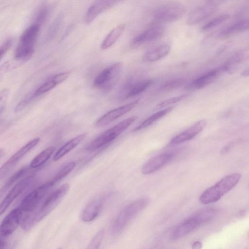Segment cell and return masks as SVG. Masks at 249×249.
Masks as SVG:
<instances>
[{
	"instance_id": "obj_29",
	"label": "cell",
	"mask_w": 249,
	"mask_h": 249,
	"mask_svg": "<svg viewBox=\"0 0 249 249\" xmlns=\"http://www.w3.org/2000/svg\"><path fill=\"white\" fill-rule=\"evenodd\" d=\"M54 151V147L50 146L46 148L32 160L30 164V167L32 168H38L44 164L52 155Z\"/></svg>"
},
{
	"instance_id": "obj_25",
	"label": "cell",
	"mask_w": 249,
	"mask_h": 249,
	"mask_svg": "<svg viewBox=\"0 0 249 249\" xmlns=\"http://www.w3.org/2000/svg\"><path fill=\"white\" fill-rule=\"evenodd\" d=\"M86 133L81 134L68 141L56 152L53 157V160L57 161L76 147L85 138Z\"/></svg>"
},
{
	"instance_id": "obj_18",
	"label": "cell",
	"mask_w": 249,
	"mask_h": 249,
	"mask_svg": "<svg viewBox=\"0 0 249 249\" xmlns=\"http://www.w3.org/2000/svg\"><path fill=\"white\" fill-rule=\"evenodd\" d=\"M173 157L171 153H164L155 156L142 166V173L144 175L151 174L163 167L169 162Z\"/></svg>"
},
{
	"instance_id": "obj_12",
	"label": "cell",
	"mask_w": 249,
	"mask_h": 249,
	"mask_svg": "<svg viewBox=\"0 0 249 249\" xmlns=\"http://www.w3.org/2000/svg\"><path fill=\"white\" fill-rule=\"evenodd\" d=\"M40 140L39 138H35L15 153L1 166L0 168V178L2 179L17 162L35 147L39 143Z\"/></svg>"
},
{
	"instance_id": "obj_19",
	"label": "cell",
	"mask_w": 249,
	"mask_h": 249,
	"mask_svg": "<svg viewBox=\"0 0 249 249\" xmlns=\"http://www.w3.org/2000/svg\"><path fill=\"white\" fill-rule=\"evenodd\" d=\"M151 80H144L133 83L130 80L126 82L122 91L120 96L123 98H128L136 96L143 92L152 83Z\"/></svg>"
},
{
	"instance_id": "obj_28",
	"label": "cell",
	"mask_w": 249,
	"mask_h": 249,
	"mask_svg": "<svg viewBox=\"0 0 249 249\" xmlns=\"http://www.w3.org/2000/svg\"><path fill=\"white\" fill-rule=\"evenodd\" d=\"M75 161H69L63 164L49 181L53 186L68 175L75 167Z\"/></svg>"
},
{
	"instance_id": "obj_13",
	"label": "cell",
	"mask_w": 249,
	"mask_h": 249,
	"mask_svg": "<svg viewBox=\"0 0 249 249\" xmlns=\"http://www.w3.org/2000/svg\"><path fill=\"white\" fill-rule=\"evenodd\" d=\"M223 72H226V71L222 65L220 67L211 70L196 78L186 86V89L194 90L204 88L213 83Z\"/></svg>"
},
{
	"instance_id": "obj_6",
	"label": "cell",
	"mask_w": 249,
	"mask_h": 249,
	"mask_svg": "<svg viewBox=\"0 0 249 249\" xmlns=\"http://www.w3.org/2000/svg\"><path fill=\"white\" fill-rule=\"evenodd\" d=\"M149 199L147 197L138 199L126 206L118 214L111 228L113 234L120 233L129 222L149 204Z\"/></svg>"
},
{
	"instance_id": "obj_43",
	"label": "cell",
	"mask_w": 249,
	"mask_h": 249,
	"mask_svg": "<svg viewBox=\"0 0 249 249\" xmlns=\"http://www.w3.org/2000/svg\"><path fill=\"white\" fill-rule=\"evenodd\" d=\"M241 75L243 76H249V66L242 71Z\"/></svg>"
},
{
	"instance_id": "obj_39",
	"label": "cell",
	"mask_w": 249,
	"mask_h": 249,
	"mask_svg": "<svg viewBox=\"0 0 249 249\" xmlns=\"http://www.w3.org/2000/svg\"><path fill=\"white\" fill-rule=\"evenodd\" d=\"M8 95L7 90L6 89H4L3 91H1L0 93V114H1L2 112L3 111V108L4 107V104H5V101L7 99V96Z\"/></svg>"
},
{
	"instance_id": "obj_17",
	"label": "cell",
	"mask_w": 249,
	"mask_h": 249,
	"mask_svg": "<svg viewBox=\"0 0 249 249\" xmlns=\"http://www.w3.org/2000/svg\"><path fill=\"white\" fill-rule=\"evenodd\" d=\"M206 124V122L204 120L197 121L187 129L173 138L170 142V144H178L193 139L203 129Z\"/></svg>"
},
{
	"instance_id": "obj_35",
	"label": "cell",
	"mask_w": 249,
	"mask_h": 249,
	"mask_svg": "<svg viewBox=\"0 0 249 249\" xmlns=\"http://www.w3.org/2000/svg\"><path fill=\"white\" fill-rule=\"evenodd\" d=\"M49 12V10L48 6H43L41 7L35 16L34 23L41 26L42 23L46 20Z\"/></svg>"
},
{
	"instance_id": "obj_15",
	"label": "cell",
	"mask_w": 249,
	"mask_h": 249,
	"mask_svg": "<svg viewBox=\"0 0 249 249\" xmlns=\"http://www.w3.org/2000/svg\"><path fill=\"white\" fill-rule=\"evenodd\" d=\"M164 33V28L160 26L151 27L136 36L131 42V46L136 48L141 45L160 38Z\"/></svg>"
},
{
	"instance_id": "obj_14",
	"label": "cell",
	"mask_w": 249,
	"mask_h": 249,
	"mask_svg": "<svg viewBox=\"0 0 249 249\" xmlns=\"http://www.w3.org/2000/svg\"><path fill=\"white\" fill-rule=\"evenodd\" d=\"M140 99H137L131 103L108 111L97 120L96 125L98 126H103L109 124L135 107Z\"/></svg>"
},
{
	"instance_id": "obj_10",
	"label": "cell",
	"mask_w": 249,
	"mask_h": 249,
	"mask_svg": "<svg viewBox=\"0 0 249 249\" xmlns=\"http://www.w3.org/2000/svg\"><path fill=\"white\" fill-rule=\"evenodd\" d=\"M34 178V175H30L20 179L13 187L0 203V215H2L14 200L26 190Z\"/></svg>"
},
{
	"instance_id": "obj_42",
	"label": "cell",
	"mask_w": 249,
	"mask_h": 249,
	"mask_svg": "<svg viewBox=\"0 0 249 249\" xmlns=\"http://www.w3.org/2000/svg\"><path fill=\"white\" fill-rule=\"evenodd\" d=\"M202 247V244L200 242L196 241L192 245L193 249H200Z\"/></svg>"
},
{
	"instance_id": "obj_22",
	"label": "cell",
	"mask_w": 249,
	"mask_h": 249,
	"mask_svg": "<svg viewBox=\"0 0 249 249\" xmlns=\"http://www.w3.org/2000/svg\"><path fill=\"white\" fill-rule=\"evenodd\" d=\"M103 205V200L100 198L91 201L82 212V220L84 222H89L94 220L101 212Z\"/></svg>"
},
{
	"instance_id": "obj_26",
	"label": "cell",
	"mask_w": 249,
	"mask_h": 249,
	"mask_svg": "<svg viewBox=\"0 0 249 249\" xmlns=\"http://www.w3.org/2000/svg\"><path fill=\"white\" fill-rule=\"evenodd\" d=\"M125 28V25L121 24L111 30L102 42L101 49L106 50L112 46L121 36Z\"/></svg>"
},
{
	"instance_id": "obj_37",
	"label": "cell",
	"mask_w": 249,
	"mask_h": 249,
	"mask_svg": "<svg viewBox=\"0 0 249 249\" xmlns=\"http://www.w3.org/2000/svg\"><path fill=\"white\" fill-rule=\"evenodd\" d=\"M61 18L59 17L57 18L51 25L47 33V38H50L54 36L56 33L61 23Z\"/></svg>"
},
{
	"instance_id": "obj_16",
	"label": "cell",
	"mask_w": 249,
	"mask_h": 249,
	"mask_svg": "<svg viewBox=\"0 0 249 249\" xmlns=\"http://www.w3.org/2000/svg\"><path fill=\"white\" fill-rule=\"evenodd\" d=\"M122 0H95L88 9L85 15L87 23L92 22L100 14Z\"/></svg>"
},
{
	"instance_id": "obj_41",
	"label": "cell",
	"mask_w": 249,
	"mask_h": 249,
	"mask_svg": "<svg viewBox=\"0 0 249 249\" xmlns=\"http://www.w3.org/2000/svg\"><path fill=\"white\" fill-rule=\"evenodd\" d=\"M237 142H231L225 145L221 150V154H225L231 149L236 144Z\"/></svg>"
},
{
	"instance_id": "obj_8",
	"label": "cell",
	"mask_w": 249,
	"mask_h": 249,
	"mask_svg": "<svg viewBox=\"0 0 249 249\" xmlns=\"http://www.w3.org/2000/svg\"><path fill=\"white\" fill-rule=\"evenodd\" d=\"M53 187L49 180L38 186L23 198L19 207L24 212L33 211Z\"/></svg>"
},
{
	"instance_id": "obj_40",
	"label": "cell",
	"mask_w": 249,
	"mask_h": 249,
	"mask_svg": "<svg viewBox=\"0 0 249 249\" xmlns=\"http://www.w3.org/2000/svg\"><path fill=\"white\" fill-rule=\"evenodd\" d=\"M227 0H206V3L216 7L225 2Z\"/></svg>"
},
{
	"instance_id": "obj_27",
	"label": "cell",
	"mask_w": 249,
	"mask_h": 249,
	"mask_svg": "<svg viewBox=\"0 0 249 249\" xmlns=\"http://www.w3.org/2000/svg\"><path fill=\"white\" fill-rule=\"evenodd\" d=\"M174 108V107H167L153 114L134 128L133 129V131H139L149 127L160 118H162L166 114L170 112Z\"/></svg>"
},
{
	"instance_id": "obj_30",
	"label": "cell",
	"mask_w": 249,
	"mask_h": 249,
	"mask_svg": "<svg viewBox=\"0 0 249 249\" xmlns=\"http://www.w3.org/2000/svg\"><path fill=\"white\" fill-rule=\"evenodd\" d=\"M28 167L24 166L14 173L5 182L0 189V196L1 197L6 191L18 180L21 178L28 170Z\"/></svg>"
},
{
	"instance_id": "obj_20",
	"label": "cell",
	"mask_w": 249,
	"mask_h": 249,
	"mask_svg": "<svg viewBox=\"0 0 249 249\" xmlns=\"http://www.w3.org/2000/svg\"><path fill=\"white\" fill-rule=\"evenodd\" d=\"M216 9V7L206 3L191 13L187 19V23L189 25L199 23L212 15Z\"/></svg>"
},
{
	"instance_id": "obj_32",
	"label": "cell",
	"mask_w": 249,
	"mask_h": 249,
	"mask_svg": "<svg viewBox=\"0 0 249 249\" xmlns=\"http://www.w3.org/2000/svg\"><path fill=\"white\" fill-rule=\"evenodd\" d=\"M58 85V84L53 76L36 89L33 94V97H36L43 94L51 90Z\"/></svg>"
},
{
	"instance_id": "obj_38",
	"label": "cell",
	"mask_w": 249,
	"mask_h": 249,
	"mask_svg": "<svg viewBox=\"0 0 249 249\" xmlns=\"http://www.w3.org/2000/svg\"><path fill=\"white\" fill-rule=\"evenodd\" d=\"M13 42L12 38H8L6 39L2 43L0 48V59H2L3 56L7 53L10 48Z\"/></svg>"
},
{
	"instance_id": "obj_3",
	"label": "cell",
	"mask_w": 249,
	"mask_h": 249,
	"mask_svg": "<svg viewBox=\"0 0 249 249\" xmlns=\"http://www.w3.org/2000/svg\"><path fill=\"white\" fill-rule=\"evenodd\" d=\"M216 211L206 209L197 212L181 222L171 234L172 240H178L200 226L211 221L215 216Z\"/></svg>"
},
{
	"instance_id": "obj_11",
	"label": "cell",
	"mask_w": 249,
	"mask_h": 249,
	"mask_svg": "<svg viewBox=\"0 0 249 249\" xmlns=\"http://www.w3.org/2000/svg\"><path fill=\"white\" fill-rule=\"evenodd\" d=\"M23 212L19 206L12 210L4 217L0 224V236L6 237L15 231L21 220Z\"/></svg>"
},
{
	"instance_id": "obj_24",
	"label": "cell",
	"mask_w": 249,
	"mask_h": 249,
	"mask_svg": "<svg viewBox=\"0 0 249 249\" xmlns=\"http://www.w3.org/2000/svg\"><path fill=\"white\" fill-rule=\"evenodd\" d=\"M170 51L167 44L160 45L147 51L143 56V60L147 62L157 61L167 55Z\"/></svg>"
},
{
	"instance_id": "obj_4",
	"label": "cell",
	"mask_w": 249,
	"mask_h": 249,
	"mask_svg": "<svg viewBox=\"0 0 249 249\" xmlns=\"http://www.w3.org/2000/svg\"><path fill=\"white\" fill-rule=\"evenodd\" d=\"M40 27V25L34 23L23 32L15 51L16 60L25 61L32 57Z\"/></svg>"
},
{
	"instance_id": "obj_34",
	"label": "cell",
	"mask_w": 249,
	"mask_h": 249,
	"mask_svg": "<svg viewBox=\"0 0 249 249\" xmlns=\"http://www.w3.org/2000/svg\"><path fill=\"white\" fill-rule=\"evenodd\" d=\"M104 235V230H99L91 240L87 249H96L99 248L102 243Z\"/></svg>"
},
{
	"instance_id": "obj_2",
	"label": "cell",
	"mask_w": 249,
	"mask_h": 249,
	"mask_svg": "<svg viewBox=\"0 0 249 249\" xmlns=\"http://www.w3.org/2000/svg\"><path fill=\"white\" fill-rule=\"evenodd\" d=\"M241 178V175L239 173L232 174L224 177L203 192L199 197L200 202L204 204H208L218 201L238 183Z\"/></svg>"
},
{
	"instance_id": "obj_23",
	"label": "cell",
	"mask_w": 249,
	"mask_h": 249,
	"mask_svg": "<svg viewBox=\"0 0 249 249\" xmlns=\"http://www.w3.org/2000/svg\"><path fill=\"white\" fill-rule=\"evenodd\" d=\"M249 30V18L239 20L222 28L218 36L226 37Z\"/></svg>"
},
{
	"instance_id": "obj_36",
	"label": "cell",
	"mask_w": 249,
	"mask_h": 249,
	"mask_svg": "<svg viewBox=\"0 0 249 249\" xmlns=\"http://www.w3.org/2000/svg\"><path fill=\"white\" fill-rule=\"evenodd\" d=\"M188 96V94H182L178 96L170 98L165 100L157 105L158 107H167L171 104L178 103L184 99H185Z\"/></svg>"
},
{
	"instance_id": "obj_31",
	"label": "cell",
	"mask_w": 249,
	"mask_h": 249,
	"mask_svg": "<svg viewBox=\"0 0 249 249\" xmlns=\"http://www.w3.org/2000/svg\"><path fill=\"white\" fill-rule=\"evenodd\" d=\"M229 17L230 15L227 14H222L215 17L205 23L202 27L201 30L203 31L212 30L225 22L229 19Z\"/></svg>"
},
{
	"instance_id": "obj_33",
	"label": "cell",
	"mask_w": 249,
	"mask_h": 249,
	"mask_svg": "<svg viewBox=\"0 0 249 249\" xmlns=\"http://www.w3.org/2000/svg\"><path fill=\"white\" fill-rule=\"evenodd\" d=\"M185 80L182 78L174 79L168 80L163 84L159 88L160 91H168L182 86Z\"/></svg>"
},
{
	"instance_id": "obj_9",
	"label": "cell",
	"mask_w": 249,
	"mask_h": 249,
	"mask_svg": "<svg viewBox=\"0 0 249 249\" xmlns=\"http://www.w3.org/2000/svg\"><path fill=\"white\" fill-rule=\"evenodd\" d=\"M123 69L121 62L114 63L103 70L94 79L93 85L97 88L107 89L115 83Z\"/></svg>"
},
{
	"instance_id": "obj_7",
	"label": "cell",
	"mask_w": 249,
	"mask_h": 249,
	"mask_svg": "<svg viewBox=\"0 0 249 249\" xmlns=\"http://www.w3.org/2000/svg\"><path fill=\"white\" fill-rule=\"evenodd\" d=\"M185 9L181 4L172 2L160 6L154 12V19L159 22H170L180 19Z\"/></svg>"
},
{
	"instance_id": "obj_5",
	"label": "cell",
	"mask_w": 249,
	"mask_h": 249,
	"mask_svg": "<svg viewBox=\"0 0 249 249\" xmlns=\"http://www.w3.org/2000/svg\"><path fill=\"white\" fill-rule=\"evenodd\" d=\"M137 118L136 116H131L107 129L92 140L86 150L94 151L107 145L132 125Z\"/></svg>"
},
{
	"instance_id": "obj_1",
	"label": "cell",
	"mask_w": 249,
	"mask_h": 249,
	"mask_svg": "<svg viewBox=\"0 0 249 249\" xmlns=\"http://www.w3.org/2000/svg\"><path fill=\"white\" fill-rule=\"evenodd\" d=\"M69 185L64 184L53 191L42 202L24 219L22 228L26 231L32 228L47 215L61 201L68 192Z\"/></svg>"
},
{
	"instance_id": "obj_21",
	"label": "cell",
	"mask_w": 249,
	"mask_h": 249,
	"mask_svg": "<svg viewBox=\"0 0 249 249\" xmlns=\"http://www.w3.org/2000/svg\"><path fill=\"white\" fill-rule=\"evenodd\" d=\"M249 59V47L242 48L232 54L225 62L223 66L226 72L231 73L235 71L237 66Z\"/></svg>"
}]
</instances>
